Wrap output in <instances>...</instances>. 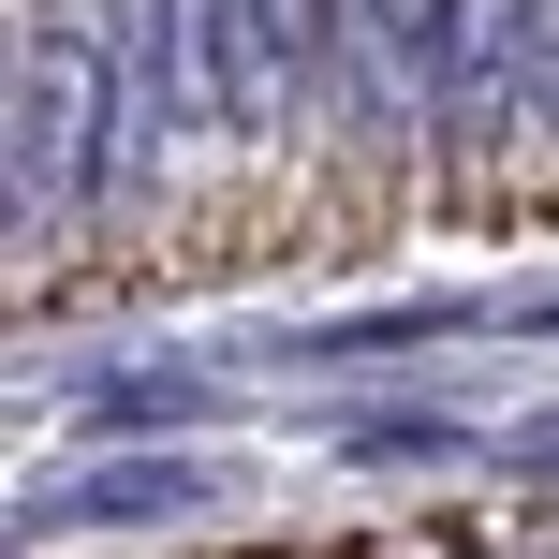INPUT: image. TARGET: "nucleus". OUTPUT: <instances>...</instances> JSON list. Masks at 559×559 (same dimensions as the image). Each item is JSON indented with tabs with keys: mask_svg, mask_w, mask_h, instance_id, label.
I'll use <instances>...</instances> for the list:
<instances>
[{
	"mask_svg": "<svg viewBox=\"0 0 559 559\" xmlns=\"http://www.w3.org/2000/svg\"><path fill=\"white\" fill-rule=\"evenodd\" d=\"M118 192V0H29L15 29V251Z\"/></svg>",
	"mask_w": 559,
	"mask_h": 559,
	"instance_id": "f257e3e1",
	"label": "nucleus"
},
{
	"mask_svg": "<svg viewBox=\"0 0 559 559\" xmlns=\"http://www.w3.org/2000/svg\"><path fill=\"white\" fill-rule=\"evenodd\" d=\"M515 118H545V0H442L427 133L456 147V177H472V192H486V163L515 147Z\"/></svg>",
	"mask_w": 559,
	"mask_h": 559,
	"instance_id": "f03ea898",
	"label": "nucleus"
},
{
	"mask_svg": "<svg viewBox=\"0 0 559 559\" xmlns=\"http://www.w3.org/2000/svg\"><path fill=\"white\" fill-rule=\"evenodd\" d=\"M427 74H442V0H324V88H309L324 133L397 147L427 118Z\"/></svg>",
	"mask_w": 559,
	"mask_h": 559,
	"instance_id": "7ed1b4c3",
	"label": "nucleus"
},
{
	"mask_svg": "<svg viewBox=\"0 0 559 559\" xmlns=\"http://www.w3.org/2000/svg\"><path fill=\"white\" fill-rule=\"evenodd\" d=\"M545 118H559V0H545Z\"/></svg>",
	"mask_w": 559,
	"mask_h": 559,
	"instance_id": "20e7f679",
	"label": "nucleus"
}]
</instances>
